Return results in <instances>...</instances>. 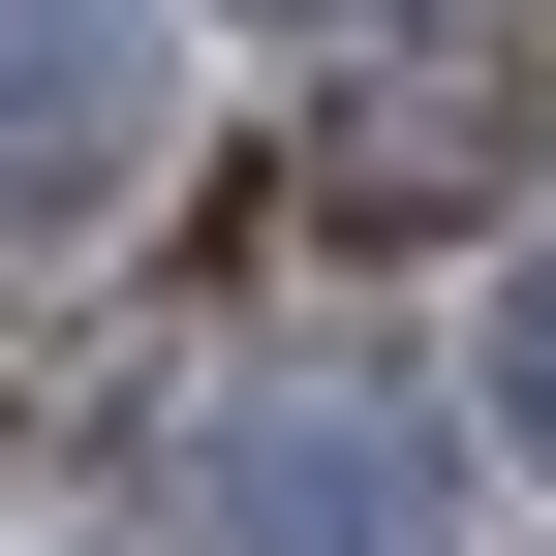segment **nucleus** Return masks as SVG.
Masks as SVG:
<instances>
[{
    "instance_id": "f257e3e1",
    "label": "nucleus",
    "mask_w": 556,
    "mask_h": 556,
    "mask_svg": "<svg viewBox=\"0 0 556 556\" xmlns=\"http://www.w3.org/2000/svg\"><path fill=\"white\" fill-rule=\"evenodd\" d=\"M433 495H464V433L371 402V371H217L186 402V556H433Z\"/></svg>"
},
{
    "instance_id": "f03ea898",
    "label": "nucleus",
    "mask_w": 556,
    "mask_h": 556,
    "mask_svg": "<svg viewBox=\"0 0 556 556\" xmlns=\"http://www.w3.org/2000/svg\"><path fill=\"white\" fill-rule=\"evenodd\" d=\"M186 155V0H0V248H93Z\"/></svg>"
},
{
    "instance_id": "7ed1b4c3",
    "label": "nucleus",
    "mask_w": 556,
    "mask_h": 556,
    "mask_svg": "<svg viewBox=\"0 0 556 556\" xmlns=\"http://www.w3.org/2000/svg\"><path fill=\"white\" fill-rule=\"evenodd\" d=\"M464 433L556 464V248H495V309H464Z\"/></svg>"
},
{
    "instance_id": "20e7f679",
    "label": "nucleus",
    "mask_w": 556,
    "mask_h": 556,
    "mask_svg": "<svg viewBox=\"0 0 556 556\" xmlns=\"http://www.w3.org/2000/svg\"><path fill=\"white\" fill-rule=\"evenodd\" d=\"M217 31H371V0H217Z\"/></svg>"
}]
</instances>
